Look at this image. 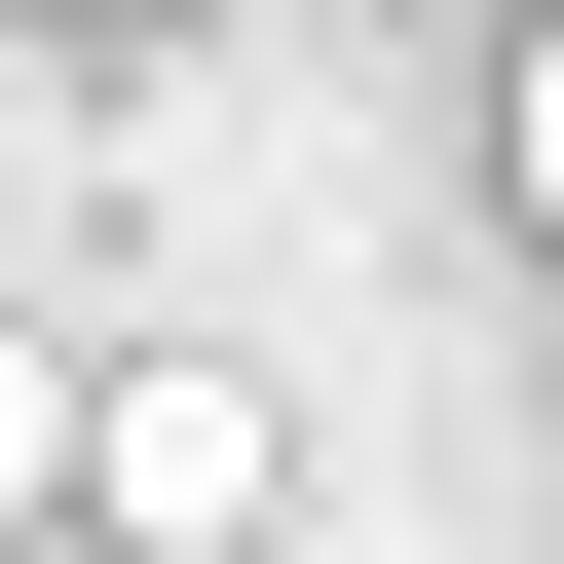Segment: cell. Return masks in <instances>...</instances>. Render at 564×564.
Listing matches in <instances>:
<instances>
[{
  "label": "cell",
  "instance_id": "cell-1",
  "mask_svg": "<svg viewBox=\"0 0 564 564\" xmlns=\"http://www.w3.org/2000/svg\"><path fill=\"white\" fill-rule=\"evenodd\" d=\"M263 489H302L263 377H113V414H76V527H113V564H263Z\"/></svg>",
  "mask_w": 564,
  "mask_h": 564
},
{
  "label": "cell",
  "instance_id": "cell-2",
  "mask_svg": "<svg viewBox=\"0 0 564 564\" xmlns=\"http://www.w3.org/2000/svg\"><path fill=\"white\" fill-rule=\"evenodd\" d=\"M76 414H113V377H39V339H0V527H39V489H76Z\"/></svg>",
  "mask_w": 564,
  "mask_h": 564
},
{
  "label": "cell",
  "instance_id": "cell-3",
  "mask_svg": "<svg viewBox=\"0 0 564 564\" xmlns=\"http://www.w3.org/2000/svg\"><path fill=\"white\" fill-rule=\"evenodd\" d=\"M527 226H564V39H527Z\"/></svg>",
  "mask_w": 564,
  "mask_h": 564
},
{
  "label": "cell",
  "instance_id": "cell-4",
  "mask_svg": "<svg viewBox=\"0 0 564 564\" xmlns=\"http://www.w3.org/2000/svg\"><path fill=\"white\" fill-rule=\"evenodd\" d=\"M76 39H151V0H76Z\"/></svg>",
  "mask_w": 564,
  "mask_h": 564
}]
</instances>
